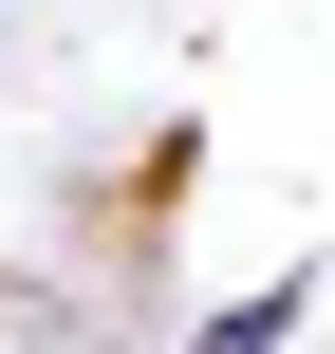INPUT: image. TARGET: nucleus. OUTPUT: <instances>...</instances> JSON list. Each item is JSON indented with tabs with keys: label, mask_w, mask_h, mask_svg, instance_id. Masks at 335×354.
I'll return each instance as SVG.
<instances>
[{
	"label": "nucleus",
	"mask_w": 335,
	"mask_h": 354,
	"mask_svg": "<svg viewBox=\"0 0 335 354\" xmlns=\"http://www.w3.org/2000/svg\"><path fill=\"white\" fill-rule=\"evenodd\" d=\"M280 336H298V280H261L242 317H205V336H186V354H280Z\"/></svg>",
	"instance_id": "1"
}]
</instances>
